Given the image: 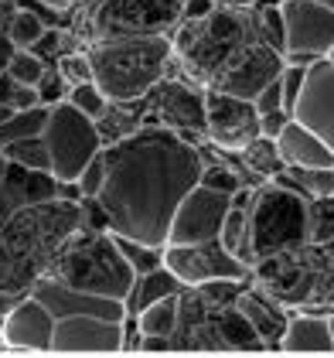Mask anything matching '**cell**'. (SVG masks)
Returning <instances> with one entry per match:
<instances>
[{
  "instance_id": "obj_1",
  "label": "cell",
  "mask_w": 334,
  "mask_h": 358,
  "mask_svg": "<svg viewBox=\"0 0 334 358\" xmlns=\"http://www.w3.org/2000/svg\"><path fill=\"white\" fill-rule=\"evenodd\" d=\"M205 154L198 143L157 123L110 140L103 147V185L96 201L112 236L164 249L174 208L201 178Z\"/></svg>"
},
{
  "instance_id": "obj_2",
  "label": "cell",
  "mask_w": 334,
  "mask_h": 358,
  "mask_svg": "<svg viewBox=\"0 0 334 358\" xmlns=\"http://www.w3.org/2000/svg\"><path fill=\"white\" fill-rule=\"evenodd\" d=\"M85 225L82 201L41 198L21 201L0 215V290L28 297L31 287L52 270L58 249Z\"/></svg>"
},
{
  "instance_id": "obj_3",
  "label": "cell",
  "mask_w": 334,
  "mask_h": 358,
  "mask_svg": "<svg viewBox=\"0 0 334 358\" xmlns=\"http://www.w3.org/2000/svg\"><path fill=\"white\" fill-rule=\"evenodd\" d=\"M249 280L286 310H334V243L304 239L249 266Z\"/></svg>"
},
{
  "instance_id": "obj_4",
  "label": "cell",
  "mask_w": 334,
  "mask_h": 358,
  "mask_svg": "<svg viewBox=\"0 0 334 358\" xmlns=\"http://www.w3.org/2000/svg\"><path fill=\"white\" fill-rule=\"evenodd\" d=\"M92 83L110 103H143L147 92L170 72V34H123L85 45Z\"/></svg>"
},
{
  "instance_id": "obj_5",
  "label": "cell",
  "mask_w": 334,
  "mask_h": 358,
  "mask_svg": "<svg viewBox=\"0 0 334 358\" xmlns=\"http://www.w3.org/2000/svg\"><path fill=\"white\" fill-rule=\"evenodd\" d=\"M259 38L256 14L235 7H212L198 17H181L170 31V52L188 83L208 89L228 58Z\"/></svg>"
},
{
  "instance_id": "obj_6",
  "label": "cell",
  "mask_w": 334,
  "mask_h": 358,
  "mask_svg": "<svg viewBox=\"0 0 334 358\" xmlns=\"http://www.w3.org/2000/svg\"><path fill=\"white\" fill-rule=\"evenodd\" d=\"M45 276L61 287L85 290L96 297H112V301H126V294L137 280L133 266L119 252L116 236L110 229H92V225H82L58 249L55 263Z\"/></svg>"
},
{
  "instance_id": "obj_7",
  "label": "cell",
  "mask_w": 334,
  "mask_h": 358,
  "mask_svg": "<svg viewBox=\"0 0 334 358\" xmlns=\"http://www.w3.org/2000/svg\"><path fill=\"white\" fill-rule=\"evenodd\" d=\"M249 246H246V266L256 259L279 252L286 246H297L307 239V225H310V198L279 185V181H263L249 194Z\"/></svg>"
},
{
  "instance_id": "obj_8",
  "label": "cell",
  "mask_w": 334,
  "mask_h": 358,
  "mask_svg": "<svg viewBox=\"0 0 334 358\" xmlns=\"http://www.w3.org/2000/svg\"><path fill=\"white\" fill-rule=\"evenodd\" d=\"M184 0H82L75 10V38L89 45L123 34H170L181 21Z\"/></svg>"
},
{
  "instance_id": "obj_9",
  "label": "cell",
  "mask_w": 334,
  "mask_h": 358,
  "mask_svg": "<svg viewBox=\"0 0 334 358\" xmlns=\"http://www.w3.org/2000/svg\"><path fill=\"white\" fill-rule=\"evenodd\" d=\"M41 137H45L48 157H52L55 181H79L82 167L92 157H99V150L106 147L96 120H89L85 113H79L68 99L48 106V120H45Z\"/></svg>"
},
{
  "instance_id": "obj_10",
  "label": "cell",
  "mask_w": 334,
  "mask_h": 358,
  "mask_svg": "<svg viewBox=\"0 0 334 358\" xmlns=\"http://www.w3.org/2000/svg\"><path fill=\"white\" fill-rule=\"evenodd\" d=\"M283 62L310 65L334 45V10L317 0H283Z\"/></svg>"
},
{
  "instance_id": "obj_11",
  "label": "cell",
  "mask_w": 334,
  "mask_h": 358,
  "mask_svg": "<svg viewBox=\"0 0 334 358\" xmlns=\"http://www.w3.org/2000/svg\"><path fill=\"white\" fill-rule=\"evenodd\" d=\"M143 123H157L177 137L201 143L205 140V89L188 83L184 76L181 79L164 76L147 92V120Z\"/></svg>"
},
{
  "instance_id": "obj_12",
  "label": "cell",
  "mask_w": 334,
  "mask_h": 358,
  "mask_svg": "<svg viewBox=\"0 0 334 358\" xmlns=\"http://www.w3.org/2000/svg\"><path fill=\"white\" fill-rule=\"evenodd\" d=\"M161 259L184 287H201L208 280H249V266L239 256H232L219 239L164 246Z\"/></svg>"
},
{
  "instance_id": "obj_13",
  "label": "cell",
  "mask_w": 334,
  "mask_h": 358,
  "mask_svg": "<svg viewBox=\"0 0 334 358\" xmlns=\"http://www.w3.org/2000/svg\"><path fill=\"white\" fill-rule=\"evenodd\" d=\"M252 137H259L256 103L219 89H205V140L222 154H239Z\"/></svg>"
},
{
  "instance_id": "obj_14",
  "label": "cell",
  "mask_w": 334,
  "mask_h": 358,
  "mask_svg": "<svg viewBox=\"0 0 334 358\" xmlns=\"http://www.w3.org/2000/svg\"><path fill=\"white\" fill-rule=\"evenodd\" d=\"M126 348V317L112 321L99 314H61L52 331L58 355H116Z\"/></svg>"
},
{
  "instance_id": "obj_15",
  "label": "cell",
  "mask_w": 334,
  "mask_h": 358,
  "mask_svg": "<svg viewBox=\"0 0 334 358\" xmlns=\"http://www.w3.org/2000/svg\"><path fill=\"white\" fill-rule=\"evenodd\" d=\"M228 208H232V194L215 192V188H208V185L198 181L195 188L181 198V205L174 208V219H170L164 246H184V243L219 239V229H222Z\"/></svg>"
},
{
  "instance_id": "obj_16",
  "label": "cell",
  "mask_w": 334,
  "mask_h": 358,
  "mask_svg": "<svg viewBox=\"0 0 334 358\" xmlns=\"http://www.w3.org/2000/svg\"><path fill=\"white\" fill-rule=\"evenodd\" d=\"M283 65H286L283 52L273 48L270 41L256 38V41H249L246 48H239L235 55L228 58V65L212 79L208 89H219V92L239 96V99H256L259 89H266L279 76Z\"/></svg>"
},
{
  "instance_id": "obj_17",
  "label": "cell",
  "mask_w": 334,
  "mask_h": 358,
  "mask_svg": "<svg viewBox=\"0 0 334 358\" xmlns=\"http://www.w3.org/2000/svg\"><path fill=\"white\" fill-rule=\"evenodd\" d=\"M290 116L304 123L307 130H314L334 150V62L317 58L307 65L304 85Z\"/></svg>"
},
{
  "instance_id": "obj_18",
  "label": "cell",
  "mask_w": 334,
  "mask_h": 358,
  "mask_svg": "<svg viewBox=\"0 0 334 358\" xmlns=\"http://www.w3.org/2000/svg\"><path fill=\"white\" fill-rule=\"evenodd\" d=\"M0 331H3L7 355H14V352H52L55 314L45 301L28 294L7 310V317L0 321Z\"/></svg>"
},
{
  "instance_id": "obj_19",
  "label": "cell",
  "mask_w": 334,
  "mask_h": 358,
  "mask_svg": "<svg viewBox=\"0 0 334 358\" xmlns=\"http://www.w3.org/2000/svg\"><path fill=\"white\" fill-rule=\"evenodd\" d=\"M277 352L283 355H334V338L328 314L290 310L286 328L277 338Z\"/></svg>"
},
{
  "instance_id": "obj_20",
  "label": "cell",
  "mask_w": 334,
  "mask_h": 358,
  "mask_svg": "<svg viewBox=\"0 0 334 358\" xmlns=\"http://www.w3.org/2000/svg\"><path fill=\"white\" fill-rule=\"evenodd\" d=\"M235 307H239V314H242V317L252 324V331L266 341V348H277V338L283 334V328H286L290 310H286L279 301H273L270 294H263L252 280L242 287V290H239Z\"/></svg>"
},
{
  "instance_id": "obj_21",
  "label": "cell",
  "mask_w": 334,
  "mask_h": 358,
  "mask_svg": "<svg viewBox=\"0 0 334 358\" xmlns=\"http://www.w3.org/2000/svg\"><path fill=\"white\" fill-rule=\"evenodd\" d=\"M277 147L286 167H334V150L293 116L277 134Z\"/></svg>"
},
{
  "instance_id": "obj_22",
  "label": "cell",
  "mask_w": 334,
  "mask_h": 358,
  "mask_svg": "<svg viewBox=\"0 0 334 358\" xmlns=\"http://www.w3.org/2000/svg\"><path fill=\"white\" fill-rule=\"evenodd\" d=\"M177 290H184V283L170 273L164 263L154 266V270H147V273H137L133 287H130V294H126V301H123L126 317H137L147 303L161 301V297H167V294H177Z\"/></svg>"
},
{
  "instance_id": "obj_23",
  "label": "cell",
  "mask_w": 334,
  "mask_h": 358,
  "mask_svg": "<svg viewBox=\"0 0 334 358\" xmlns=\"http://www.w3.org/2000/svg\"><path fill=\"white\" fill-rule=\"evenodd\" d=\"M273 181L290 185L304 198H331L334 194V167H283Z\"/></svg>"
},
{
  "instance_id": "obj_24",
  "label": "cell",
  "mask_w": 334,
  "mask_h": 358,
  "mask_svg": "<svg viewBox=\"0 0 334 358\" xmlns=\"http://www.w3.org/2000/svg\"><path fill=\"white\" fill-rule=\"evenodd\" d=\"M239 157H242V164L249 167L256 178H263V181H270V178H277L279 171H283V157H279V147L273 137H252L242 150H239Z\"/></svg>"
},
{
  "instance_id": "obj_25",
  "label": "cell",
  "mask_w": 334,
  "mask_h": 358,
  "mask_svg": "<svg viewBox=\"0 0 334 358\" xmlns=\"http://www.w3.org/2000/svg\"><path fill=\"white\" fill-rule=\"evenodd\" d=\"M177 303H181V290H177V294H167V297H161V301H154V303H147L137 317H133L140 334H174V328H177Z\"/></svg>"
},
{
  "instance_id": "obj_26",
  "label": "cell",
  "mask_w": 334,
  "mask_h": 358,
  "mask_svg": "<svg viewBox=\"0 0 334 358\" xmlns=\"http://www.w3.org/2000/svg\"><path fill=\"white\" fill-rule=\"evenodd\" d=\"M48 120V106H31V110H10L0 120V147L14 143L24 137H38L45 130Z\"/></svg>"
},
{
  "instance_id": "obj_27",
  "label": "cell",
  "mask_w": 334,
  "mask_h": 358,
  "mask_svg": "<svg viewBox=\"0 0 334 358\" xmlns=\"http://www.w3.org/2000/svg\"><path fill=\"white\" fill-rule=\"evenodd\" d=\"M3 31H7V41L10 48H34L41 41V34L48 31V24L34 14V10H24V7H14L3 21Z\"/></svg>"
},
{
  "instance_id": "obj_28",
  "label": "cell",
  "mask_w": 334,
  "mask_h": 358,
  "mask_svg": "<svg viewBox=\"0 0 334 358\" xmlns=\"http://www.w3.org/2000/svg\"><path fill=\"white\" fill-rule=\"evenodd\" d=\"M7 154V161L21 171H52V157H48V147H45V137H24L14 140L7 147H0Z\"/></svg>"
},
{
  "instance_id": "obj_29",
  "label": "cell",
  "mask_w": 334,
  "mask_h": 358,
  "mask_svg": "<svg viewBox=\"0 0 334 358\" xmlns=\"http://www.w3.org/2000/svg\"><path fill=\"white\" fill-rule=\"evenodd\" d=\"M45 58L38 55V52H31V48H14L10 58H7V65H3V72L10 76V79H17V83H28V85H38V79L45 76Z\"/></svg>"
},
{
  "instance_id": "obj_30",
  "label": "cell",
  "mask_w": 334,
  "mask_h": 358,
  "mask_svg": "<svg viewBox=\"0 0 334 358\" xmlns=\"http://www.w3.org/2000/svg\"><path fill=\"white\" fill-rule=\"evenodd\" d=\"M72 106L79 113H85L89 120H103L106 110H110V99L103 96V89L96 83H79V85H68V96H65Z\"/></svg>"
},
{
  "instance_id": "obj_31",
  "label": "cell",
  "mask_w": 334,
  "mask_h": 358,
  "mask_svg": "<svg viewBox=\"0 0 334 358\" xmlns=\"http://www.w3.org/2000/svg\"><path fill=\"white\" fill-rule=\"evenodd\" d=\"M0 106H7V110H31V106H41L38 85L17 83V79H10L7 72H0Z\"/></svg>"
},
{
  "instance_id": "obj_32",
  "label": "cell",
  "mask_w": 334,
  "mask_h": 358,
  "mask_svg": "<svg viewBox=\"0 0 334 358\" xmlns=\"http://www.w3.org/2000/svg\"><path fill=\"white\" fill-rule=\"evenodd\" d=\"M58 76L65 79L68 85H79V83H92V65H89V55H85V45L72 48V52H61L55 62Z\"/></svg>"
},
{
  "instance_id": "obj_33",
  "label": "cell",
  "mask_w": 334,
  "mask_h": 358,
  "mask_svg": "<svg viewBox=\"0 0 334 358\" xmlns=\"http://www.w3.org/2000/svg\"><path fill=\"white\" fill-rule=\"evenodd\" d=\"M116 243H119V252L126 256V263L133 266V273H147V270H154V266H161V263H164L157 246H143V243L123 239V236H116Z\"/></svg>"
},
{
  "instance_id": "obj_34",
  "label": "cell",
  "mask_w": 334,
  "mask_h": 358,
  "mask_svg": "<svg viewBox=\"0 0 334 358\" xmlns=\"http://www.w3.org/2000/svg\"><path fill=\"white\" fill-rule=\"evenodd\" d=\"M252 14H256L259 38L270 41L273 48L283 52V14H279V7H273V3H266V7H252Z\"/></svg>"
},
{
  "instance_id": "obj_35",
  "label": "cell",
  "mask_w": 334,
  "mask_h": 358,
  "mask_svg": "<svg viewBox=\"0 0 334 358\" xmlns=\"http://www.w3.org/2000/svg\"><path fill=\"white\" fill-rule=\"evenodd\" d=\"M198 181H201V185H208V188H215V192H225V194H235L239 188H246V185H242V178H239L228 164H212V167L205 164Z\"/></svg>"
},
{
  "instance_id": "obj_36",
  "label": "cell",
  "mask_w": 334,
  "mask_h": 358,
  "mask_svg": "<svg viewBox=\"0 0 334 358\" xmlns=\"http://www.w3.org/2000/svg\"><path fill=\"white\" fill-rule=\"evenodd\" d=\"M68 96V83L58 76V69H45V76L38 79V99H41V106H55Z\"/></svg>"
},
{
  "instance_id": "obj_37",
  "label": "cell",
  "mask_w": 334,
  "mask_h": 358,
  "mask_svg": "<svg viewBox=\"0 0 334 358\" xmlns=\"http://www.w3.org/2000/svg\"><path fill=\"white\" fill-rule=\"evenodd\" d=\"M304 65H283L279 69V92H283V110L290 113L293 110V103H297V96H300V85H304Z\"/></svg>"
},
{
  "instance_id": "obj_38",
  "label": "cell",
  "mask_w": 334,
  "mask_h": 358,
  "mask_svg": "<svg viewBox=\"0 0 334 358\" xmlns=\"http://www.w3.org/2000/svg\"><path fill=\"white\" fill-rule=\"evenodd\" d=\"M75 185H79L82 198H96L99 185H103V150H99V157H92V161L82 167V174H79Z\"/></svg>"
},
{
  "instance_id": "obj_39",
  "label": "cell",
  "mask_w": 334,
  "mask_h": 358,
  "mask_svg": "<svg viewBox=\"0 0 334 358\" xmlns=\"http://www.w3.org/2000/svg\"><path fill=\"white\" fill-rule=\"evenodd\" d=\"M137 352H143V355H170L174 341H170V334H140Z\"/></svg>"
},
{
  "instance_id": "obj_40",
  "label": "cell",
  "mask_w": 334,
  "mask_h": 358,
  "mask_svg": "<svg viewBox=\"0 0 334 358\" xmlns=\"http://www.w3.org/2000/svg\"><path fill=\"white\" fill-rule=\"evenodd\" d=\"M256 103V110L259 113H270V110H283V92H279V76L273 83L266 85V89H259V96L252 99Z\"/></svg>"
},
{
  "instance_id": "obj_41",
  "label": "cell",
  "mask_w": 334,
  "mask_h": 358,
  "mask_svg": "<svg viewBox=\"0 0 334 358\" xmlns=\"http://www.w3.org/2000/svg\"><path fill=\"white\" fill-rule=\"evenodd\" d=\"M286 120H290V113L286 110H270V113H259V134L263 137H273L277 140V134L286 127Z\"/></svg>"
},
{
  "instance_id": "obj_42",
  "label": "cell",
  "mask_w": 334,
  "mask_h": 358,
  "mask_svg": "<svg viewBox=\"0 0 334 358\" xmlns=\"http://www.w3.org/2000/svg\"><path fill=\"white\" fill-rule=\"evenodd\" d=\"M3 21L7 17H0V72H3V65H7V58H10V41H7V31H3Z\"/></svg>"
},
{
  "instance_id": "obj_43",
  "label": "cell",
  "mask_w": 334,
  "mask_h": 358,
  "mask_svg": "<svg viewBox=\"0 0 334 358\" xmlns=\"http://www.w3.org/2000/svg\"><path fill=\"white\" fill-rule=\"evenodd\" d=\"M212 7H235V10H249V7H256V0H212Z\"/></svg>"
},
{
  "instance_id": "obj_44",
  "label": "cell",
  "mask_w": 334,
  "mask_h": 358,
  "mask_svg": "<svg viewBox=\"0 0 334 358\" xmlns=\"http://www.w3.org/2000/svg\"><path fill=\"white\" fill-rule=\"evenodd\" d=\"M17 301H21V297H14V294H3V290H0V321L7 317V310H10Z\"/></svg>"
},
{
  "instance_id": "obj_45",
  "label": "cell",
  "mask_w": 334,
  "mask_h": 358,
  "mask_svg": "<svg viewBox=\"0 0 334 358\" xmlns=\"http://www.w3.org/2000/svg\"><path fill=\"white\" fill-rule=\"evenodd\" d=\"M38 3H45V7H52V10H72V7H75V0H38Z\"/></svg>"
},
{
  "instance_id": "obj_46",
  "label": "cell",
  "mask_w": 334,
  "mask_h": 358,
  "mask_svg": "<svg viewBox=\"0 0 334 358\" xmlns=\"http://www.w3.org/2000/svg\"><path fill=\"white\" fill-rule=\"evenodd\" d=\"M7 178H10V161H7V154L0 150V188L7 185Z\"/></svg>"
},
{
  "instance_id": "obj_47",
  "label": "cell",
  "mask_w": 334,
  "mask_h": 358,
  "mask_svg": "<svg viewBox=\"0 0 334 358\" xmlns=\"http://www.w3.org/2000/svg\"><path fill=\"white\" fill-rule=\"evenodd\" d=\"M14 205H21V201H10V198H7V185H3V188H0V215H3L7 208H14Z\"/></svg>"
},
{
  "instance_id": "obj_48",
  "label": "cell",
  "mask_w": 334,
  "mask_h": 358,
  "mask_svg": "<svg viewBox=\"0 0 334 358\" xmlns=\"http://www.w3.org/2000/svg\"><path fill=\"white\" fill-rule=\"evenodd\" d=\"M266 3H273V7H279L283 0H256V7H266Z\"/></svg>"
},
{
  "instance_id": "obj_49",
  "label": "cell",
  "mask_w": 334,
  "mask_h": 358,
  "mask_svg": "<svg viewBox=\"0 0 334 358\" xmlns=\"http://www.w3.org/2000/svg\"><path fill=\"white\" fill-rule=\"evenodd\" d=\"M328 324H331V338H334V310L328 314Z\"/></svg>"
},
{
  "instance_id": "obj_50",
  "label": "cell",
  "mask_w": 334,
  "mask_h": 358,
  "mask_svg": "<svg viewBox=\"0 0 334 358\" xmlns=\"http://www.w3.org/2000/svg\"><path fill=\"white\" fill-rule=\"evenodd\" d=\"M324 58H328V62H334V45H331V48H328V55H324Z\"/></svg>"
},
{
  "instance_id": "obj_51",
  "label": "cell",
  "mask_w": 334,
  "mask_h": 358,
  "mask_svg": "<svg viewBox=\"0 0 334 358\" xmlns=\"http://www.w3.org/2000/svg\"><path fill=\"white\" fill-rule=\"evenodd\" d=\"M317 3H324V7H331L334 10V0H317Z\"/></svg>"
},
{
  "instance_id": "obj_52",
  "label": "cell",
  "mask_w": 334,
  "mask_h": 358,
  "mask_svg": "<svg viewBox=\"0 0 334 358\" xmlns=\"http://www.w3.org/2000/svg\"><path fill=\"white\" fill-rule=\"evenodd\" d=\"M0 352H7V345H3V331H0Z\"/></svg>"
},
{
  "instance_id": "obj_53",
  "label": "cell",
  "mask_w": 334,
  "mask_h": 358,
  "mask_svg": "<svg viewBox=\"0 0 334 358\" xmlns=\"http://www.w3.org/2000/svg\"><path fill=\"white\" fill-rule=\"evenodd\" d=\"M7 113H10V110H7V106H0V120H3V116H7Z\"/></svg>"
}]
</instances>
